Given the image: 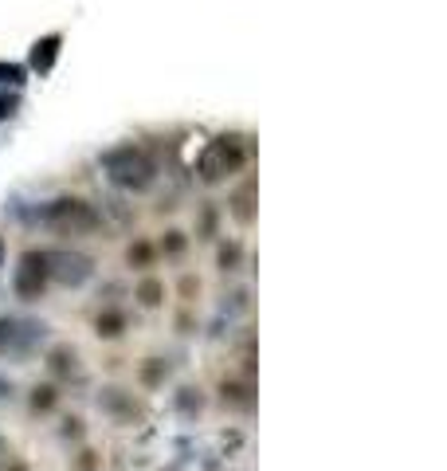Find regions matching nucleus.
I'll return each instance as SVG.
<instances>
[{
	"instance_id": "1",
	"label": "nucleus",
	"mask_w": 447,
	"mask_h": 471,
	"mask_svg": "<svg viewBox=\"0 0 447 471\" xmlns=\"http://www.w3.org/2000/svg\"><path fill=\"white\" fill-rule=\"evenodd\" d=\"M102 169H107V177L122 189H150L153 173H157L153 157L141 146H118L110 153H102Z\"/></svg>"
},
{
	"instance_id": "3",
	"label": "nucleus",
	"mask_w": 447,
	"mask_h": 471,
	"mask_svg": "<svg viewBox=\"0 0 447 471\" xmlns=\"http://www.w3.org/2000/svg\"><path fill=\"white\" fill-rule=\"evenodd\" d=\"M244 165V146L235 138H216L201 157V177L204 181H224L228 173Z\"/></svg>"
},
{
	"instance_id": "8",
	"label": "nucleus",
	"mask_w": 447,
	"mask_h": 471,
	"mask_svg": "<svg viewBox=\"0 0 447 471\" xmlns=\"http://www.w3.org/2000/svg\"><path fill=\"white\" fill-rule=\"evenodd\" d=\"M0 83H8V87L24 83V68H16V63H0Z\"/></svg>"
},
{
	"instance_id": "4",
	"label": "nucleus",
	"mask_w": 447,
	"mask_h": 471,
	"mask_svg": "<svg viewBox=\"0 0 447 471\" xmlns=\"http://www.w3.org/2000/svg\"><path fill=\"white\" fill-rule=\"evenodd\" d=\"M47 259V279H59L68 287H83L90 279V259L78 252H44Z\"/></svg>"
},
{
	"instance_id": "10",
	"label": "nucleus",
	"mask_w": 447,
	"mask_h": 471,
	"mask_svg": "<svg viewBox=\"0 0 447 471\" xmlns=\"http://www.w3.org/2000/svg\"><path fill=\"white\" fill-rule=\"evenodd\" d=\"M118 326H122V319H118V314H107V319H99V334H118Z\"/></svg>"
},
{
	"instance_id": "6",
	"label": "nucleus",
	"mask_w": 447,
	"mask_h": 471,
	"mask_svg": "<svg viewBox=\"0 0 447 471\" xmlns=\"http://www.w3.org/2000/svg\"><path fill=\"white\" fill-rule=\"evenodd\" d=\"M59 44H63L59 36H44V39H36V44H32V68H36L39 75H47L51 68H56Z\"/></svg>"
},
{
	"instance_id": "5",
	"label": "nucleus",
	"mask_w": 447,
	"mask_h": 471,
	"mask_svg": "<svg viewBox=\"0 0 447 471\" xmlns=\"http://www.w3.org/2000/svg\"><path fill=\"white\" fill-rule=\"evenodd\" d=\"M44 287H47V259H44V252H28L16 267V295L20 298H39Z\"/></svg>"
},
{
	"instance_id": "7",
	"label": "nucleus",
	"mask_w": 447,
	"mask_h": 471,
	"mask_svg": "<svg viewBox=\"0 0 447 471\" xmlns=\"http://www.w3.org/2000/svg\"><path fill=\"white\" fill-rule=\"evenodd\" d=\"M16 338H20V326H16V322H8V319H0V353L16 346Z\"/></svg>"
},
{
	"instance_id": "2",
	"label": "nucleus",
	"mask_w": 447,
	"mask_h": 471,
	"mask_svg": "<svg viewBox=\"0 0 447 471\" xmlns=\"http://www.w3.org/2000/svg\"><path fill=\"white\" fill-rule=\"evenodd\" d=\"M47 225L59 232H95L99 228V213L87 201H75V196H59V201L47 204Z\"/></svg>"
},
{
	"instance_id": "11",
	"label": "nucleus",
	"mask_w": 447,
	"mask_h": 471,
	"mask_svg": "<svg viewBox=\"0 0 447 471\" xmlns=\"http://www.w3.org/2000/svg\"><path fill=\"white\" fill-rule=\"evenodd\" d=\"M141 295H146V303H157V287H153V283L141 287Z\"/></svg>"
},
{
	"instance_id": "12",
	"label": "nucleus",
	"mask_w": 447,
	"mask_h": 471,
	"mask_svg": "<svg viewBox=\"0 0 447 471\" xmlns=\"http://www.w3.org/2000/svg\"><path fill=\"white\" fill-rule=\"evenodd\" d=\"M0 259H5V244H0Z\"/></svg>"
},
{
	"instance_id": "9",
	"label": "nucleus",
	"mask_w": 447,
	"mask_h": 471,
	"mask_svg": "<svg viewBox=\"0 0 447 471\" xmlns=\"http://www.w3.org/2000/svg\"><path fill=\"white\" fill-rule=\"evenodd\" d=\"M16 110H20V99L16 95H0V122L16 118Z\"/></svg>"
},
{
	"instance_id": "13",
	"label": "nucleus",
	"mask_w": 447,
	"mask_h": 471,
	"mask_svg": "<svg viewBox=\"0 0 447 471\" xmlns=\"http://www.w3.org/2000/svg\"><path fill=\"white\" fill-rule=\"evenodd\" d=\"M12 471H24V467H12Z\"/></svg>"
}]
</instances>
